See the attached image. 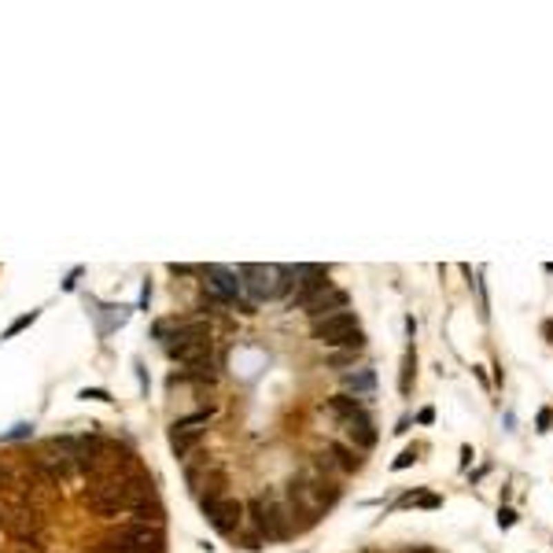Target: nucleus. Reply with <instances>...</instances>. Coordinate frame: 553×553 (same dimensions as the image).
I'll use <instances>...</instances> for the list:
<instances>
[{"label": "nucleus", "instance_id": "nucleus-15", "mask_svg": "<svg viewBox=\"0 0 553 553\" xmlns=\"http://www.w3.org/2000/svg\"><path fill=\"white\" fill-rule=\"evenodd\" d=\"M328 454L336 457V465H339L343 472H358V465H361L358 450H350V446H343V443H332V446H328Z\"/></svg>", "mask_w": 553, "mask_h": 553}, {"label": "nucleus", "instance_id": "nucleus-12", "mask_svg": "<svg viewBox=\"0 0 553 553\" xmlns=\"http://www.w3.org/2000/svg\"><path fill=\"white\" fill-rule=\"evenodd\" d=\"M347 439L354 443V450H373V446H376L373 421H369V417H361V421H347Z\"/></svg>", "mask_w": 553, "mask_h": 553}, {"label": "nucleus", "instance_id": "nucleus-19", "mask_svg": "<svg viewBox=\"0 0 553 553\" xmlns=\"http://www.w3.org/2000/svg\"><path fill=\"white\" fill-rule=\"evenodd\" d=\"M34 321H37V310H30V314H23V317H15V321L8 325V332H4V339H12L15 332H23V328H26V325H34Z\"/></svg>", "mask_w": 553, "mask_h": 553}, {"label": "nucleus", "instance_id": "nucleus-2", "mask_svg": "<svg viewBox=\"0 0 553 553\" xmlns=\"http://www.w3.org/2000/svg\"><path fill=\"white\" fill-rule=\"evenodd\" d=\"M248 513H251V524L259 535H265L270 542H281V539H288L292 535V516H288V509H284L276 498H251L248 502Z\"/></svg>", "mask_w": 553, "mask_h": 553}, {"label": "nucleus", "instance_id": "nucleus-25", "mask_svg": "<svg viewBox=\"0 0 553 553\" xmlns=\"http://www.w3.org/2000/svg\"><path fill=\"white\" fill-rule=\"evenodd\" d=\"M30 432H34V424H19V428H15V432H8V435H0V439H4V443H8V439H23V435H30Z\"/></svg>", "mask_w": 553, "mask_h": 553}, {"label": "nucleus", "instance_id": "nucleus-8", "mask_svg": "<svg viewBox=\"0 0 553 553\" xmlns=\"http://www.w3.org/2000/svg\"><path fill=\"white\" fill-rule=\"evenodd\" d=\"M203 284H207V292L214 295L218 303H237L240 299V292H243V284H240V276L237 270H225V265H203Z\"/></svg>", "mask_w": 553, "mask_h": 553}, {"label": "nucleus", "instance_id": "nucleus-4", "mask_svg": "<svg viewBox=\"0 0 553 553\" xmlns=\"http://www.w3.org/2000/svg\"><path fill=\"white\" fill-rule=\"evenodd\" d=\"M108 542H114V546H130V550H144V553H163V527L119 524V527L108 531Z\"/></svg>", "mask_w": 553, "mask_h": 553}, {"label": "nucleus", "instance_id": "nucleus-14", "mask_svg": "<svg viewBox=\"0 0 553 553\" xmlns=\"http://www.w3.org/2000/svg\"><path fill=\"white\" fill-rule=\"evenodd\" d=\"M203 435H207V428H192V432H174V428H170V446H174L177 457H185L199 439H203Z\"/></svg>", "mask_w": 553, "mask_h": 553}, {"label": "nucleus", "instance_id": "nucleus-21", "mask_svg": "<svg viewBox=\"0 0 553 553\" xmlns=\"http://www.w3.org/2000/svg\"><path fill=\"white\" fill-rule=\"evenodd\" d=\"M413 461H417V450L410 446V450H402V454L395 457V465H391V469H395V472H402V469H410Z\"/></svg>", "mask_w": 553, "mask_h": 553}, {"label": "nucleus", "instance_id": "nucleus-27", "mask_svg": "<svg viewBox=\"0 0 553 553\" xmlns=\"http://www.w3.org/2000/svg\"><path fill=\"white\" fill-rule=\"evenodd\" d=\"M417 421H421V424H432V421H435V410H432V406H424V410L417 413Z\"/></svg>", "mask_w": 553, "mask_h": 553}, {"label": "nucleus", "instance_id": "nucleus-23", "mask_svg": "<svg viewBox=\"0 0 553 553\" xmlns=\"http://www.w3.org/2000/svg\"><path fill=\"white\" fill-rule=\"evenodd\" d=\"M498 524H502V527H513L516 524V509H498Z\"/></svg>", "mask_w": 553, "mask_h": 553}, {"label": "nucleus", "instance_id": "nucleus-13", "mask_svg": "<svg viewBox=\"0 0 553 553\" xmlns=\"http://www.w3.org/2000/svg\"><path fill=\"white\" fill-rule=\"evenodd\" d=\"M343 388L354 391V399L369 395V391L376 388V373H373V369H354V373H343Z\"/></svg>", "mask_w": 553, "mask_h": 553}, {"label": "nucleus", "instance_id": "nucleus-28", "mask_svg": "<svg viewBox=\"0 0 553 553\" xmlns=\"http://www.w3.org/2000/svg\"><path fill=\"white\" fill-rule=\"evenodd\" d=\"M542 336H546L550 343H553V321H546V325H542Z\"/></svg>", "mask_w": 553, "mask_h": 553}, {"label": "nucleus", "instance_id": "nucleus-20", "mask_svg": "<svg viewBox=\"0 0 553 553\" xmlns=\"http://www.w3.org/2000/svg\"><path fill=\"white\" fill-rule=\"evenodd\" d=\"M354 358H358V350H336V354H328V365H332V369L354 365Z\"/></svg>", "mask_w": 553, "mask_h": 553}, {"label": "nucleus", "instance_id": "nucleus-22", "mask_svg": "<svg viewBox=\"0 0 553 553\" xmlns=\"http://www.w3.org/2000/svg\"><path fill=\"white\" fill-rule=\"evenodd\" d=\"M413 502L424 505V509H439V505H443V498H439V494H417Z\"/></svg>", "mask_w": 553, "mask_h": 553}, {"label": "nucleus", "instance_id": "nucleus-7", "mask_svg": "<svg viewBox=\"0 0 553 553\" xmlns=\"http://www.w3.org/2000/svg\"><path fill=\"white\" fill-rule=\"evenodd\" d=\"M358 332V317L354 310H339L332 317H321V321H314V336L321 339L325 347H343L347 336Z\"/></svg>", "mask_w": 553, "mask_h": 553}, {"label": "nucleus", "instance_id": "nucleus-1", "mask_svg": "<svg viewBox=\"0 0 553 553\" xmlns=\"http://www.w3.org/2000/svg\"><path fill=\"white\" fill-rule=\"evenodd\" d=\"M240 276V284H243V292L251 295L254 303H270L276 299V295H284L292 288V276H288V265H240L237 270Z\"/></svg>", "mask_w": 553, "mask_h": 553}, {"label": "nucleus", "instance_id": "nucleus-18", "mask_svg": "<svg viewBox=\"0 0 553 553\" xmlns=\"http://www.w3.org/2000/svg\"><path fill=\"white\" fill-rule=\"evenodd\" d=\"M413 365H417V358H413V350H406V358H402V380H399L402 395H410V376H413Z\"/></svg>", "mask_w": 553, "mask_h": 553}, {"label": "nucleus", "instance_id": "nucleus-16", "mask_svg": "<svg viewBox=\"0 0 553 553\" xmlns=\"http://www.w3.org/2000/svg\"><path fill=\"white\" fill-rule=\"evenodd\" d=\"M130 513H133V520H130V524H152V527H159V524H163V509H159V502L137 505V509H130Z\"/></svg>", "mask_w": 553, "mask_h": 553}, {"label": "nucleus", "instance_id": "nucleus-9", "mask_svg": "<svg viewBox=\"0 0 553 553\" xmlns=\"http://www.w3.org/2000/svg\"><path fill=\"white\" fill-rule=\"evenodd\" d=\"M306 314L314 317V321H321V317H332L339 310H347V292H339V288H325V292H317L310 303L303 306Z\"/></svg>", "mask_w": 553, "mask_h": 553}, {"label": "nucleus", "instance_id": "nucleus-17", "mask_svg": "<svg viewBox=\"0 0 553 553\" xmlns=\"http://www.w3.org/2000/svg\"><path fill=\"white\" fill-rule=\"evenodd\" d=\"M210 421V410H199V413H188V417L174 421V432H192V428H207Z\"/></svg>", "mask_w": 553, "mask_h": 553}, {"label": "nucleus", "instance_id": "nucleus-29", "mask_svg": "<svg viewBox=\"0 0 553 553\" xmlns=\"http://www.w3.org/2000/svg\"><path fill=\"white\" fill-rule=\"evenodd\" d=\"M0 524H4V513H0Z\"/></svg>", "mask_w": 553, "mask_h": 553}, {"label": "nucleus", "instance_id": "nucleus-24", "mask_svg": "<svg viewBox=\"0 0 553 553\" xmlns=\"http://www.w3.org/2000/svg\"><path fill=\"white\" fill-rule=\"evenodd\" d=\"M535 424H539V432H550V424H553V410H539Z\"/></svg>", "mask_w": 553, "mask_h": 553}, {"label": "nucleus", "instance_id": "nucleus-3", "mask_svg": "<svg viewBox=\"0 0 553 553\" xmlns=\"http://www.w3.org/2000/svg\"><path fill=\"white\" fill-rule=\"evenodd\" d=\"M203 516L218 535H237L240 516H243V502L225 494H203Z\"/></svg>", "mask_w": 553, "mask_h": 553}, {"label": "nucleus", "instance_id": "nucleus-5", "mask_svg": "<svg viewBox=\"0 0 553 553\" xmlns=\"http://www.w3.org/2000/svg\"><path fill=\"white\" fill-rule=\"evenodd\" d=\"M288 276H292V288H295V295H292L295 306H306L317 292L332 288L325 265H288Z\"/></svg>", "mask_w": 553, "mask_h": 553}, {"label": "nucleus", "instance_id": "nucleus-6", "mask_svg": "<svg viewBox=\"0 0 553 553\" xmlns=\"http://www.w3.org/2000/svg\"><path fill=\"white\" fill-rule=\"evenodd\" d=\"M155 339H163L170 347H181V343H192V339H210V328L199 317H170V321L155 325Z\"/></svg>", "mask_w": 553, "mask_h": 553}, {"label": "nucleus", "instance_id": "nucleus-11", "mask_svg": "<svg viewBox=\"0 0 553 553\" xmlns=\"http://www.w3.org/2000/svg\"><path fill=\"white\" fill-rule=\"evenodd\" d=\"M328 413L332 417H339V421H361V417H369L365 413V406H361V399H354V395H332L328 399Z\"/></svg>", "mask_w": 553, "mask_h": 553}, {"label": "nucleus", "instance_id": "nucleus-26", "mask_svg": "<svg viewBox=\"0 0 553 553\" xmlns=\"http://www.w3.org/2000/svg\"><path fill=\"white\" fill-rule=\"evenodd\" d=\"M81 399H97V402H108L111 395H108V391H89V388H85V391H81Z\"/></svg>", "mask_w": 553, "mask_h": 553}, {"label": "nucleus", "instance_id": "nucleus-10", "mask_svg": "<svg viewBox=\"0 0 553 553\" xmlns=\"http://www.w3.org/2000/svg\"><path fill=\"white\" fill-rule=\"evenodd\" d=\"M170 358L181 361V365H203L210 361V339H192V343H181V347H166Z\"/></svg>", "mask_w": 553, "mask_h": 553}]
</instances>
